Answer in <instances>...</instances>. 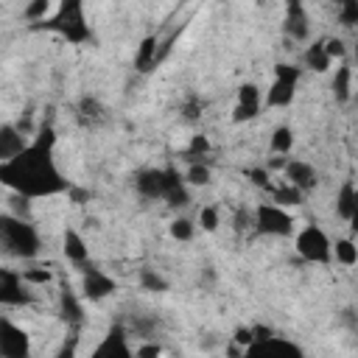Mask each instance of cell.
<instances>
[{
  "label": "cell",
  "instance_id": "obj_20",
  "mask_svg": "<svg viewBox=\"0 0 358 358\" xmlns=\"http://www.w3.org/2000/svg\"><path fill=\"white\" fill-rule=\"evenodd\" d=\"M157 59H159V56H157V36H145V39L140 42V48H137V59H134L137 70H143V73L151 70Z\"/></svg>",
  "mask_w": 358,
  "mask_h": 358
},
{
  "label": "cell",
  "instance_id": "obj_4",
  "mask_svg": "<svg viewBox=\"0 0 358 358\" xmlns=\"http://www.w3.org/2000/svg\"><path fill=\"white\" fill-rule=\"evenodd\" d=\"M53 31H59L64 39H70V42H84L87 36H90V28H87V22H84V8H81V3H62L59 8H56V14H53V20L48 22Z\"/></svg>",
  "mask_w": 358,
  "mask_h": 358
},
{
  "label": "cell",
  "instance_id": "obj_32",
  "mask_svg": "<svg viewBox=\"0 0 358 358\" xmlns=\"http://www.w3.org/2000/svg\"><path fill=\"white\" fill-rule=\"evenodd\" d=\"M143 285L151 288V291H165V280L154 271H143Z\"/></svg>",
  "mask_w": 358,
  "mask_h": 358
},
{
  "label": "cell",
  "instance_id": "obj_26",
  "mask_svg": "<svg viewBox=\"0 0 358 358\" xmlns=\"http://www.w3.org/2000/svg\"><path fill=\"white\" fill-rule=\"evenodd\" d=\"M62 310H64V316H67L70 322H78V319H81V305L76 302V296H73L70 291L62 294Z\"/></svg>",
  "mask_w": 358,
  "mask_h": 358
},
{
  "label": "cell",
  "instance_id": "obj_10",
  "mask_svg": "<svg viewBox=\"0 0 358 358\" xmlns=\"http://www.w3.org/2000/svg\"><path fill=\"white\" fill-rule=\"evenodd\" d=\"M90 358H134V352H131V347H129V341H126L123 327H112V330L103 336V341L92 350Z\"/></svg>",
  "mask_w": 358,
  "mask_h": 358
},
{
  "label": "cell",
  "instance_id": "obj_22",
  "mask_svg": "<svg viewBox=\"0 0 358 358\" xmlns=\"http://www.w3.org/2000/svg\"><path fill=\"white\" fill-rule=\"evenodd\" d=\"M291 145H294V131H291L288 126H280V129H274L268 148H271L274 154H288V151H291Z\"/></svg>",
  "mask_w": 358,
  "mask_h": 358
},
{
  "label": "cell",
  "instance_id": "obj_5",
  "mask_svg": "<svg viewBox=\"0 0 358 358\" xmlns=\"http://www.w3.org/2000/svg\"><path fill=\"white\" fill-rule=\"evenodd\" d=\"M296 252L299 257H305L308 263H330L333 257V243L330 238L324 235V229H319L316 224L305 227L299 235H296Z\"/></svg>",
  "mask_w": 358,
  "mask_h": 358
},
{
  "label": "cell",
  "instance_id": "obj_24",
  "mask_svg": "<svg viewBox=\"0 0 358 358\" xmlns=\"http://www.w3.org/2000/svg\"><path fill=\"white\" fill-rule=\"evenodd\" d=\"M48 14H50V3H48V0H36V3H28V6L22 8V17H25L28 22H45Z\"/></svg>",
  "mask_w": 358,
  "mask_h": 358
},
{
  "label": "cell",
  "instance_id": "obj_30",
  "mask_svg": "<svg viewBox=\"0 0 358 358\" xmlns=\"http://www.w3.org/2000/svg\"><path fill=\"white\" fill-rule=\"evenodd\" d=\"M199 221H201V227H204L207 232H213V229L218 227V210H215V207H204L201 215H199Z\"/></svg>",
  "mask_w": 358,
  "mask_h": 358
},
{
  "label": "cell",
  "instance_id": "obj_13",
  "mask_svg": "<svg viewBox=\"0 0 358 358\" xmlns=\"http://www.w3.org/2000/svg\"><path fill=\"white\" fill-rule=\"evenodd\" d=\"M25 148H28V143L22 140V131H20L17 126L6 123V126L0 129V162L14 159V157L22 154Z\"/></svg>",
  "mask_w": 358,
  "mask_h": 358
},
{
  "label": "cell",
  "instance_id": "obj_27",
  "mask_svg": "<svg viewBox=\"0 0 358 358\" xmlns=\"http://www.w3.org/2000/svg\"><path fill=\"white\" fill-rule=\"evenodd\" d=\"M187 182H190V185H207V182H210V171H207V165L193 162V165L187 168Z\"/></svg>",
  "mask_w": 358,
  "mask_h": 358
},
{
  "label": "cell",
  "instance_id": "obj_39",
  "mask_svg": "<svg viewBox=\"0 0 358 358\" xmlns=\"http://www.w3.org/2000/svg\"><path fill=\"white\" fill-rule=\"evenodd\" d=\"M350 224H352V229L358 232V207H355V213H352V218H350Z\"/></svg>",
  "mask_w": 358,
  "mask_h": 358
},
{
  "label": "cell",
  "instance_id": "obj_34",
  "mask_svg": "<svg viewBox=\"0 0 358 358\" xmlns=\"http://www.w3.org/2000/svg\"><path fill=\"white\" fill-rule=\"evenodd\" d=\"M246 176H249L255 185H260V187H268V173H266L263 168H252V171H246Z\"/></svg>",
  "mask_w": 358,
  "mask_h": 358
},
{
  "label": "cell",
  "instance_id": "obj_31",
  "mask_svg": "<svg viewBox=\"0 0 358 358\" xmlns=\"http://www.w3.org/2000/svg\"><path fill=\"white\" fill-rule=\"evenodd\" d=\"M207 148H210L207 137H204V134H196V137L190 140V148H187V154H190V157H201V154H207Z\"/></svg>",
  "mask_w": 358,
  "mask_h": 358
},
{
  "label": "cell",
  "instance_id": "obj_21",
  "mask_svg": "<svg viewBox=\"0 0 358 358\" xmlns=\"http://www.w3.org/2000/svg\"><path fill=\"white\" fill-rule=\"evenodd\" d=\"M333 257H336L341 266H355V263H358V246H355V241H350V238L336 241Z\"/></svg>",
  "mask_w": 358,
  "mask_h": 358
},
{
  "label": "cell",
  "instance_id": "obj_1",
  "mask_svg": "<svg viewBox=\"0 0 358 358\" xmlns=\"http://www.w3.org/2000/svg\"><path fill=\"white\" fill-rule=\"evenodd\" d=\"M0 179L3 185L14 187L25 199L53 196L67 187L62 179L56 162H53V131L45 129L22 154H17L8 162H0Z\"/></svg>",
  "mask_w": 358,
  "mask_h": 358
},
{
  "label": "cell",
  "instance_id": "obj_28",
  "mask_svg": "<svg viewBox=\"0 0 358 358\" xmlns=\"http://www.w3.org/2000/svg\"><path fill=\"white\" fill-rule=\"evenodd\" d=\"M171 235H173L176 241H190V238H193V224H190L187 218H176V221L171 224Z\"/></svg>",
  "mask_w": 358,
  "mask_h": 358
},
{
  "label": "cell",
  "instance_id": "obj_33",
  "mask_svg": "<svg viewBox=\"0 0 358 358\" xmlns=\"http://www.w3.org/2000/svg\"><path fill=\"white\" fill-rule=\"evenodd\" d=\"M324 50H327L330 59H341V56H344V42L330 36V39H324Z\"/></svg>",
  "mask_w": 358,
  "mask_h": 358
},
{
  "label": "cell",
  "instance_id": "obj_35",
  "mask_svg": "<svg viewBox=\"0 0 358 358\" xmlns=\"http://www.w3.org/2000/svg\"><path fill=\"white\" fill-rule=\"evenodd\" d=\"M162 352H159V347L157 344H143L137 352H134V358H159Z\"/></svg>",
  "mask_w": 358,
  "mask_h": 358
},
{
  "label": "cell",
  "instance_id": "obj_38",
  "mask_svg": "<svg viewBox=\"0 0 358 358\" xmlns=\"http://www.w3.org/2000/svg\"><path fill=\"white\" fill-rule=\"evenodd\" d=\"M56 358H76V338H70L62 350H59V355Z\"/></svg>",
  "mask_w": 358,
  "mask_h": 358
},
{
  "label": "cell",
  "instance_id": "obj_23",
  "mask_svg": "<svg viewBox=\"0 0 358 358\" xmlns=\"http://www.w3.org/2000/svg\"><path fill=\"white\" fill-rule=\"evenodd\" d=\"M350 78H352V73H350L347 64L336 67V76H333V92H336L338 101H347V98H350Z\"/></svg>",
  "mask_w": 358,
  "mask_h": 358
},
{
  "label": "cell",
  "instance_id": "obj_6",
  "mask_svg": "<svg viewBox=\"0 0 358 358\" xmlns=\"http://www.w3.org/2000/svg\"><path fill=\"white\" fill-rule=\"evenodd\" d=\"M296 81H299V67L280 62V64L274 67V81H271V87H268L266 103H268V106H288V103L294 101Z\"/></svg>",
  "mask_w": 358,
  "mask_h": 358
},
{
  "label": "cell",
  "instance_id": "obj_7",
  "mask_svg": "<svg viewBox=\"0 0 358 358\" xmlns=\"http://www.w3.org/2000/svg\"><path fill=\"white\" fill-rule=\"evenodd\" d=\"M243 358H302V350L277 336H255V341L243 350Z\"/></svg>",
  "mask_w": 358,
  "mask_h": 358
},
{
  "label": "cell",
  "instance_id": "obj_9",
  "mask_svg": "<svg viewBox=\"0 0 358 358\" xmlns=\"http://www.w3.org/2000/svg\"><path fill=\"white\" fill-rule=\"evenodd\" d=\"M0 352H3V358H28L31 355L28 333L20 324H14L11 319L0 322Z\"/></svg>",
  "mask_w": 358,
  "mask_h": 358
},
{
  "label": "cell",
  "instance_id": "obj_37",
  "mask_svg": "<svg viewBox=\"0 0 358 358\" xmlns=\"http://www.w3.org/2000/svg\"><path fill=\"white\" fill-rule=\"evenodd\" d=\"M81 112L90 115V117H95V115H98V103H95L92 98H84V101H81Z\"/></svg>",
  "mask_w": 358,
  "mask_h": 358
},
{
  "label": "cell",
  "instance_id": "obj_11",
  "mask_svg": "<svg viewBox=\"0 0 358 358\" xmlns=\"http://www.w3.org/2000/svg\"><path fill=\"white\" fill-rule=\"evenodd\" d=\"M115 280L109 277V274H103L101 268H87L84 271V280H81V291H84V296L87 299H92V302H98V299H103V296H109V294H115Z\"/></svg>",
  "mask_w": 358,
  "mask_h": 358
},
{
  "label": "cell",
  "instance_id": "obj_12",
  "mask_svg": "<svg viewBox=\"0 0 358 358\" xmlns=\"http://www.w3.org/2000/svg\"><path fill=\"white\" fill-rule=\"evenodd\" d=\"M22 274L11 271V268H3L0 271V299L3 305H25L28 302V294L22 291Z\"/></svg>",
  "mask_w": 358,
  "mask_h": 358
},
{
  "label": "cell",
  "instance_id": "obj_25",
  "mask_svg": "<svg viewBox=\"0 0 358 358\" xmlns=\"http://www.w3.org/2000/svg\"><path fill=\"white\" fill-rule=\"evenodd\" d=\"M299 201H302V190H296V187L288 185V182L274 190V204H280V207H282V204H299Z\"/></svg>",
  "mask_w": 358,
  "mask_h": 358
},
{
  "label": "cell",
  "instance_id": "obj_14",
  "mask_svg": "<svg viewBox=\"0 0 358 358\" xmlns=\"http://www.w3.org/2000/svg\"><path fill=\"white\" fill-rule=\"evenodd\" d=\"M260 112V90L255 84H243L238 92V106H235V120H252Z\"/></svg>",
  "mask_w": 358,
  "mask_h": 358
},
{
  "label": "cell",
  "instance_id": "obj_29",
  "mask_svg": "<svg viewBox=\"0 0 358 358\" xmlns=\"http://www.w3.org/2000/svg\"><path fill=\"white\" fill-rule=\"evenodd\" d=\"M341 22H344V25H355V22H358V0L341 3Z\"/></svg>",
  "mask_w": 358,
  "mask_h": 358
},
{
  "label": "cell",
  "instance_id": "obj_2",
  "mask_svg": "<svg viewBox=\"0 0 358 358\" xmlns=\"http://www.w3.org/2000/svg\"><path fill=\"white\" fill-rule=\"evenodd\" d=\"M0 235H3V243H6V249L11 255H17V257H34V255H39V246L42 243H39L36 229L28 221L6 215L0 221Z\"/></svg>",
  "mask_w": 358,
  "mask_h": 358
},
{
  "label": "cell",
  "instance_id": "obj_18",
  "mask_svg": "<svg viewBox=\"0 0 358 358\" xmlns=\"http://www.w3.org/2000/svg\"><path fill=\"white\" fill-rule=\"evenodd\" d=\"M285 31H288L294 39H305V36H308V17H305V8H302L299 3H291V6H288Z\"/></svg>",
  "mask_w": 358,
  "mask_h": 358
},
{
  "label": "cell",
  "instance_id": "obj_17",
  "mask_svg": "<svg viewBox=\"0 0 358 358\" xmlns=\"http://www.w3.org/2000/svg\"><path fill=\"white\" fill-rule=\"evenodd\" d=\"M355 207H358V187L352 182H344L341 190H338V196H336V213L344 221H350L352 213H355Z\"/></svg>",
  "mask_w": 358,
  "mask_h": 358
},
{
  "label": "cell",
  "instance_id": "obj_15",
  "mask_svg": "<svg viewBox=\"0 0 358 358\" xmlns=\"http://www.w3.org/2000/svg\"><path fill=\"white\" fill-rule=\"evenodd\" d=\"M285 182L305 193L308 187L316 185V171L302 159H291V162H285Z\"/></svg>",
  "mask_w": 358,
  "mask_h": 358
},
{
  "label": "cell",
  "instance_id": "obj_3",
  "mask_svg": "<svg viewBox=\"0 0 358 358\" xmlns=\"http://www.w3.org/2000/svg\"><path fill=\"white\" fill-rule=\"evenodd\" d=\"M179 187H185V182L179 179V173L173 168H151L137 176V190L145 199H168Z\"/></svg>",
  "mask_w": 358,
  "mask_h": 358
},
{
  "label": "cell",
  "instance_id": "obj_19",
  "mask_svg": "<svg viewBox=\"0 0 358 358\" xmlns=\"http://www.w3.org/2000/svg\"><path fill=\"white\" fill-rule=\"evenodd\" d=\"M330 56H327V50H324V39H316L308 50H305V64L310 67V70H316V73H324V70H330Z\"/></svg>",
  "mask_w": 358,
  "mask_h": 358
},
{
  "label": "cell",
  "instance_id": "obj_8",
  "mask_svg": "<svg viewBox=\"0 0 358 358\" xmlns=\"http://www.w3.org/2000/svg\"><path fill=\"white\" fill-rule=\"evenodd\" d=\"M255 227H257V232H263V235H277V238H282V235H291L294 218H291L280 204H260V207L255 210Z\"/></svg>",
  "mask_w": 358,
  "mask_h": 358
},
{
  "label": "cell",
  "instance_id": "obj_36",
  "mask_svg": "<svg viewBox=\"0 0 358 358\" xmlns=\"http://www.w3.org/2000/svg\"><path fill=\"white\" fill-rule=\"evenodd\" d=\"M22 280L25 282H48L50 271H22Z\"/></svg>",
  "mask_w": 358,
  "mask_h": 358
},
{
  "label": "cell",
  "instance_id": "obj_16",
  "mask_svg": "<svg viewBox=\"0 0 358 358\" xmlns=\"http://www.w3.org/2000/svg\"><path fill=\"white\" fill-rule=\"evenodd\" d=\"M62 243H64L62 249H64V257H67V260H73V263H87L90 249H87L84 238H81L76 229H67L64 238H62Z\"/></svg>",
  "mask_w": 358,
  "mask_h": 358
}]
</instances>
